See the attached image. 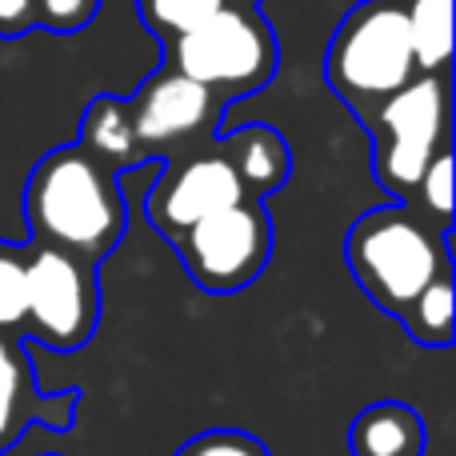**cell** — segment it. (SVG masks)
Returning <instances> with one entry per match:
<instances>
[{
	"instance_id": "obj_4",
	"label": "cell",
	"mask_w": 456,
	"mask_h": 456,
	"mask_svg": "<svg viewBox=\"0 0 456 456\" xmlns=\"http://www.w3.org/2000/svg\"><path fill=\"white\" fill-rule=\"evenodd\" d=\"M173 72L197 80L213 96H248L276 72L273 24L252 8L224 4L205 24L181 32L168 48Z\"/></svg>"
},
{
	"instance_id": "obj_19",
	"label": "cell",
	"mask_w": 456,
	"mask_h": 456,
	"mask_svg": "<svg viewBox=\"0 0 456 456\" xmlns=\"http://www.w3.org/2000/svg\"><path fill=\"white\" fill-rule=\"evenodd\" d=\"M16 396H20V364H16L12 348L0 340V441H4L8 428H12Z\"/></svg>"
},
{
	"instance_id": "obj_21",
	"label": "cell",
	"mask_w": 456,
	"mask_h": 456,
	"mask_svg": "<svg viewBox=\"0 0 456 456\" xmlns=\"http://www.w3.org/2000/svg\"><path fill=\"white\" fill-rule=\"evenodd\" d=\"M37 28V0H0V37H24Z\"/></svg>"
},
{
	"instance_id": "obj_22",
	"label": "cell",
	"mask_w": 456,
	"mask_h": 456,
	"mask_svg": "<svg viewBox=\"0 0 456 456\" xmlns=\"http://www.w3.org/2000/svg\"><path fill=\"white\" fill-rule=\"evenodd\" d=\"M232 4H240V8H244V4H252V0H232Z\"/></svg>"
},
{
	"instance_id": "obj_6",
	"label": "cell",
	"mask_w": 456,
	"mask_h": 456,
	"mask_svg": "<svg viewBox=\"0 0 456 456\" xmlns=\"http://www.w3.org/2000/svg\"><path fill=\"white\" fill-rule=\"evenodd\" d=\"M181 240V256L192 281L208 292H236L265 268L273 248V224L256 200H240L192 224Z\"/></svg>"
},
{
	"instance_id": "obj_2",
	"label": "cell",
	"mask_w": 456,
	"mask_h": 456,
	"mask_svg": "<svg viewBox=\"0 0 456 456\" xmlns=\"http://www.w3.org/2000/svg\"><path fill=\"white\" fill-rule=\"evenodd\" d=\"M417 72L401 0H364L340 20L329 45L324 77L353 109H377Z\"/></svg>"
},
{
	"instance_id": "obj_13",
	"label": "cell",
	"mask_w": 456,
	"mask_h": 456,
	"mask_svg": "<svg viewBox=\"0 0 456 456\" xmlns=\"http://www.w3.org/2000/svg\"><path fill=\"white\" fill-rule=\"evenodd\" d=\"M93 157H133L136 144H133V133H128V112H125V101H93V109L85 112V144Z\"/></svg>"
},
{
	"instance_id": "obj_7",
	"label": "cell",
	"mask_w": 456,
	"mask_h": 456,
	"mask_svg": "<svg viewBox=\"0 0 456 456\" xmlns=\"http://www.w3.org/2000/svg\"><path fill=\"white\" fill-rule=\"evenodd\" d=\"M24 292H28V321L40 340L53 348H77L96 324V289L93 273L80 256L45 244L24 260Z\"/></svg>"
},
{
	"instance_id": "obj_12",
	"label": "cell",
	"mask_w": 456,
	"mask_h": 456,
	"mask_svg": "<svg viewBox=\"0 0 456 456\" xmlns=\"http://www.w3.org/2000/svg\"><path fill=\"white\" fill-rule=\"evenodd\" d=\"M417 69L441 72L452 56V0H401Z\"/></svg>"
},
{
	"instance_id": "obj_16",
	"label": "cell",
	"mask_w": 456,
	"mask_h": 456,
	"mask_svg": "<svg viewBox=\"0 0 456 456\" xmlns=\"http://www.w3.org/2000/svg\"><path fill=\"white\" fill-rule=\"evenodd\" d=\"M28 313V292H24V260L16 248L0 244V329H12Z\"/></svg>"
},
{
	"instance_id": "obj_11",
	"label": "cell",
	"mask_w": 456,
	"mask_h": 456,
	"mask_svg": "<svg viewBox=\"0 0 456 456\" xmlns=\"http://www.w3.org/2000/svg\"><path fill=\"white\" fill-rule=\"evenodd\" d=\"M425 428L404 404H372L353 425V456H420Z\"/></svg>"
},
{
	"instance_id": "obj_1",
	"label": "cell",
	"mask_w": 456,
	"mask_h": 456,
	"mask_svg": "<svg viewBox=\"0 0 456 456\" xmlns=\"http://www.w3.org/2000/svg\"><path fill=\"white\" fill-rule=\"evenodd\" d=\"M24 213L37 236L72 256H101L125 228V200L112 173L80 144L48 152L28 176Z\"/></svg>"
},
{
	"instance_id": "obj_14",
	"label": "cell",
	"mask_w": 456,
	"mask_h": 456,
	"mask_svg": "<svg viewBox=\"0 0 456 456\" xmlns=\"http://www.w3.org/2000/svg\"><path fill=\"white\" fill-rule=\"evenodd\" d=\"M404 321H409L412 337L425 340V345H449V337H452V284H449V276H436V281L404 308Z\"/></svg>"
},
{
	"instance_id": "obj_17",
	"label": "cell",
	"mask_w": 456,
	"mask_h": 456,
	"mask_svg": "<svg viewBox=\"0 0 456 456\" xmlns=\"http://www.w3.org/2000/svg\"><path fill=\"white\" fill-rule=\"evenodd\" d=\"M101 0H37V24L48 32H80L93 24Z\"/></svg>"
},
{
	"instance_id": "obj_15",
	"label": "cell",
	"mask_w": 456,
	"mask_h": 456,
	"mask_svg": "<svg viewBox=\"0 0 456 456\" xmlns=\"http://www.w3.org/2000/svg\"><path fill=\"white\" fill-rule=\"evenodd\" d=\"M141 8V20L149 24L157 37L176 40L181 32L205 24L213 12H221L224 0H136Z\"/></svg>"
},
{
	"instance_id": "obj_8",
	"label": "cell",
	"mask_w": 456,
	"mask_h": 456,
	"mask_svg": "<svg viewBox=\"0 0 456 456\" xmlns=\"http://www.w3.org/2000/svg\"><path fill=\"white\" fill-rule=\"evenodd\" d=\"M240 200H248V192H244L240 176L232 173L228 157L205 152V157L181 160L160 176L149 197V216L160 232L184 236L205 216L221 213L228 205H240Z\"/></svg>"
},
{
	"instance_id": "obj_10",
	"label": "cell",
	"mask_w": 456,
	"mask_h": 456,
	"mask_svg": "<svg viewBox=\"0 0 456 456\" xmlns=\"http://www.w3.org/2000/svg\"><path fill=\"white\" fill-rule=\"evenodd\" d=\"M228 165L240 176L244 192L252 197H268L284 184L289 176V144L276 128L268 125H248L232 136V149H228Z\"/></svg>"
},
{
	"instance_id": "obj_9",
	"label": "cell",
	"mask_w": 456,
	"mask_h": 456,
	"mask_svg": "<svg viewBox=\"0 0 456 456\" xmlns=\"http://www.w3.org/2000/svg\"><path fill=\"white\" fill-rule=\"evenodd\" d=\"M125 112L136 149H157V144L200 133L216 112V96L181 72L160 69L152 80H144V88L125 104Z\"/></svg>"
},
{
	"instance_id": "obj_18",
	"label": "cell",
	"mask_w": 456,
	"mask_h": 456,
	"mask_svg": "<svg viewBox=\"0 0 456 456\" xmlns=\"http://www.w3.org/2000/svg\"><path fill=\"white\" fill-rule=\"evenodd\" d=\"M417 189H420V197H425V205L433 208L441 221H449V213H452V157H449V149H441L433 160H428V168H425Z\"/></svg>"
},
{
	"instance_id": "obj_20",
	"label": "cell",
	"mask_w": 456,
	"mask_h": 456,
	"mask_svg": "<svg viewBox=\"0 0 456 456\" xmlns=\"http://www.w3.org/2000/svg\"><path fill=\"white\" fill-rule=\"evenodd\" d=\"M184 456H265L256 441L248 436H236V433H213L205 441H197Z\"/></svg>"
},
{
	"instance_id": "obj_5",
	"label": "cell",
	"mask_w": 456,
	"mask_h": 456,
	"mask_svg": "<svg viewBox=\"0 0 456 456\" xmlns=\"http://www.w3.org/2000/svg\"><path fill=\"white\" fill-rule=\"evenodd\" d=\"M372 128L380 136L377 176L388 192L404 197L420 184L428 160L444 149L449 133V93L444 80L425 72L420 80H409L388 101L372 109Z\"/></svg>"
},
{
	"instance_id": "obj_3",
	"label": "cell",
	"mask_w": 456,
	"mask_h": 456,
	"mask_svg": "<svg viewBox=\"0 0 456 456\" xmlns=\"http://www.w3.org/2000/svg\"><path fill=\"white\" fill-rule=\"evenodd\" d=\"M348 265L361 289L388 313H404L444 273V248L404 208H377L348 232Z\"/></svg>"
}]
</instances>
